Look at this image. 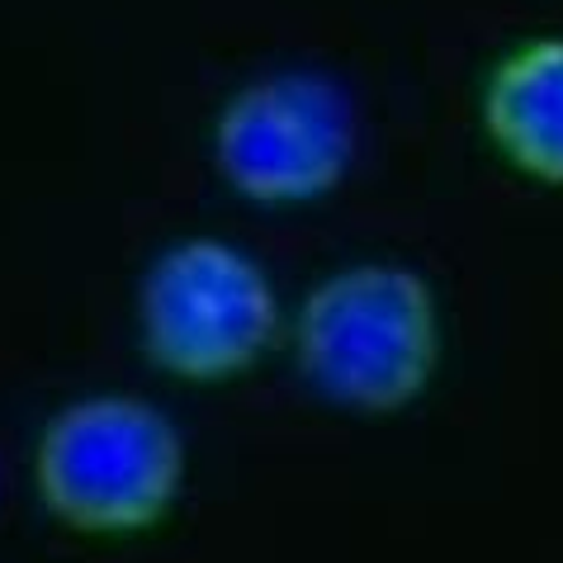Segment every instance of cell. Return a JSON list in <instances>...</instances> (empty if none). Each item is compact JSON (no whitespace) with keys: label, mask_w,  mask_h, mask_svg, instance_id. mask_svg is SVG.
<instances>
[{"label":"cell","mask_w":563,"mask_h":563,"mask_svg":"<svg viewBox=\"0 0 563 563\" xmlns=\"http://www.w3.org/2000/svg\"><path fill=\"white\" fill-rule=\"evenodd\" d=\"M445 355L431 279L398 261L341 265L308 289L294 318L303 384L332 408L394 417L427 394Z\"/></svg>","instance_id":"6da1fadb"},{"label":"cell","mask_w":563,"mask_h":563,"mask_svg":"<svg viewBox=\"0 0 563 563\" xmlns=\"http://www.w3.org/2000/svg\"><path fill=\"white\" fill-rule=\"evenodd\" d=\"M190 455L156 402L90 394L57 408L34 445V493L62 530L137 540L180 507Z\"/></svg>","instance_id":"7a4b0ae2"},{"label":"cell","mask_w":563,"mask_h":563,"mask_svg":"<svg viewBox=\"0 0 563 563\" xmlns=\"http://www.w3.org/2000/svg\"><path fill=\"white\" fill-rule=\"evenodd\" d=\"M355 156L346 96L318 71H271L218 104L213 166L232 190L265 209L327 199Z\"/></svg>","instance_id":"277c9868"},{"label":"cell","mask_w":563,"mask_h":563,"mask_svg":"<svg viewBox=\"0 0 563 563\" xmlns=\"http://www.w3.org/2000/svg\"><path fill=\"white\" fill-rule=\"evenodd\" d=\"M483 133L516 176L563 190V34L521 38L483 81Z\"/></svg>","instance_id":"5b68a950"},{"label":"cell","mask_w":563,"mask_h":563,"mask_svg":"<svg viewBox=\"0 0 563 563\" xmlns=\"http://www.w3.org/2000/svg\"><path fill=\"white\" fill-rule=\"evenodd\" d=\"M137 341L170 379L232 384L279 341V294L242 246L223 238L170 242L137 285Z\"/></svg>","instance_id":"3957f363"}]
</instances>
